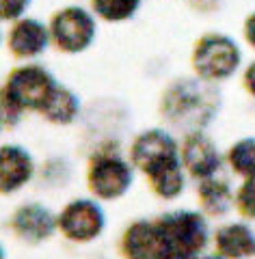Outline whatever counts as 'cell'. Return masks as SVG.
Instances as JSON below:
<instances>
[{
    "label": "cell",
    "instance_id": "cell-16",
    "mask_svg": "<svg viewBox=\"0 0 255 259\" xmlns=\"http://www.w3.org/2000/svg\"><path fill=\"white\" fill-rule=\"evenodd\" d=\"M199 197H201V205L208 214H225L229 205H232V190H229V184L223 180H214V177H208V180H201L199 186Z\"/></svg>",
    "mask_w": 255,
    "mask_h": 259
},
{
    "label": "cell",
    "instance_id": "cell-6",
    "mask_svg": "<svg viewBox=\"0 0 255 259\" xmlns=\"http://www.w3.org/2000/svg\"><path fill=\"white\" fill-rule=\"evenodd\" d=\"M132 162H134V166H138L150 177L154 173H158L160 168L179 162L177 145L167 132H162V130H150V132H143L134 141Z\"/></svg>",
    "mask_w": 255,
    "mask_h": 259
},
{
    "label": "cell",
    "instance_id": "cell-2",
    "mask_svg": "<svg viewBox=\"0 0 255 259\" xmlns=\"http://www.w3.org/2000/svg\"><path fill=\"white\" fill-rule=\"evenodd\" d=\"M216 91L197 80H182L164 97V112L177 125L201 127L214 117L218 106Z\"/></svg>",
    "mask_w": 255,
    "mask_h": 259
},
{
    "label": "cell",
    "instance_id": "cell-18",
    "mask_svg": "<svg viewBox=\"0 0 255 259\" xmlns=\"http://www.w3.org/2000/svg\"><path fill=\"white\" fill-rule=\"evenodd\" d=\"M229 162L238 175L255 177V139L238 141L229 151Z\"/></svg>",
    "mask_w": 255,
    "mask_h": 259
},
{
    "label": "cell",
    "instance_id": "cell-12",
    "mask_svg": "<svg viewBox=\"0 0 255 259\" xmlns=\"http://www.w3.org/2000/svg\"><path fill=\"white\" fill-rule=\"evenodd\" d=\"M32 177V158L20 145H5L0 151V184L3 192L20 190Z\"/></svg>",
    "mask_w": 255,
    "mask_h": 259
},
{
    "label": "cell",
    "instance_id": "cell-20",
    "mask_svg": "<svg viewBox=\"0 0 255 259\" xmlns=\"http://www.w3.org/2000/svg\"><path fill=\"white\" fill-rule=\"evenodd\" d=\"M238 205L242 214L255 218V177H246V182L238 190Z\"/></svg>",
    "mask_w": 255,
    "mask_h": 259
},
{
    "label": "cell",
    "instance_id": "cell-5",
    "mask_svg": "<svg viewBox=\"0 0 255 259\" xmlns=\"http://www.w3.org/2000/svg\"><path fill=\"white\" fill-rule=\"evenodd\" d=\"M106 227L104 209L89 199L71 201L59 216V229L74 242H91Z\"/></svg>",
    "mask_w": 255,
    "mask_h": 259
},
{
    "label": "cell",
    "instance_id": "cell-7",
    "mask_svg": "<svg viewBox=\"0 0 255 259\" xmlns=\"http://www.w3.org/2000/svg\"><path fill=\"white\" fill-rule=\"evenodd\" d=\"M52 35L56 46L65 52H82L91 46L95 37V22L85 9L69 7L54 15Z\"/></svg>",
    "mask_w": 255,
    "mask_h": 259
},
{
    "label": "cell",
    "instance_id": "cell-17",
    "mask_svg": "<svg viewBox=\"0 0 255 259\" xmlns=\"http://www.w3.org/2000/svg\"><path fill=\"white\" fill-rule=\"evenodd\" d=\"M150 182L154 190L164 199H175L179 192L184 190V173H182V162L169 164L160 168L158 173L150 175Z\"/></svg>",
    "mask_w": 255,
    "mask_h": 259
},
{
    "label": "cell",
    "instance_id": "cell-23",
    "mask_svg": "<svg viewBox=\"0 0 255 259\" xmlns=\"http://www.w3.org/2000/svg\"><path fill=\"white\" fill-rule=\"evenodd\" d=\"M244 82H246V89L251 91V95H255V63L251 65L249 69H246V74H244Z\"/></svg>",
    "mask_w": 255,
    "mask_h": 259
},
{
    "label": "cell",
    "instance_id": "cell-8",
    "mask_svg": "<svg viewBox=\"0 0 255 259\" xmlns=\"http://www.w3.org/2000/svg\"><path fill=\"white\" fill-rule=\"evenodd\" d=\"M132 184V168L117 156H100L89 168V186L100 199H117Z\"/></svg>",
    "mask_w": 255,
    "mask_h": 259
},
{
    "label": "cell",
    "instance_id": "cell-10",
    "mask_svg": "<svg viewBox=\"0 0 255 259\" xmlns=\"http://www.w3.org/2000/svg\"><path fill=\"white\" fill-rule=\"evenodd\" d=\"M182 162L195 177L208 180V177H214V173L221 168L223 158H221L214 143H212L208 136H203L201 132H193V134H188V139L184 141Z\"/></svg>",
    "mask_w": 255,
    "mask_h": 259
},
{
    "label": "cell",
    "instance_id": "cell-13",
    "mask_svg": "<svg viewBox=\"0 0 255 259\" xmlns=\"http://www.w3.org/2000/svg\"><path fill=\"white\" fill-rule=\"evenodd\" d=\"M48 41L50 32L37 20H22L9 35V46L18 56H37L48 48Z\"/></svg>",
    "mask_w": 255,
    "mask_h": 259
},
{
    "label": "cell",
    "instance_id": "cell-24",
    "mask_svg": "<svg viewBox=\"0 0 255 259\" xmlns=\"http://www.w3.org/2000/svg\"><path fill=\"white\" fill-rule=\"evenodd\" d=\"M195 259H227V257H223V255L218 253V255H203V257H199V255H197Z\"/></svg>",
    "mask_w": 255,
    "mask_h": 259
},
{
    "label": "cell",
    "instance_id": "cell-3",
    "mask_svg": "<svg viewBox=\"0 0 255 259\" xmlns=\"http://www.w3.org/2000/svg\"><path fill=\"white\" fill-rule=\"evenodd\" d=\"M54 89L56 82L50 71L37 67V65H26V67H18L15 71H11L3 97H7L11 104H15L22 110L24 108L41 110Z\"/></svg>",
    "mask_w": 255,
    "mask_h": 259
},
{
    "label": "cell",
    "instance_id": "cell-11",
    "mask_svg": "<svg viewBox=\"0 0 255 259\" xmlns=\"http://www.w3.org/2000/svg\"><path fill=\"white\" fill-rule=\"evenodd\" d=\"M123 253L128 259H160L162 238L158 225L150 221H136L123 236Z\"/></svg>",
    "mask_w": 255,
    "mask_h": 259
},
{
    "label": "cell",
    "instance_id": "cell-4",
    "mask_svg": "<svg viewBox=\"0 0 255 259\" xmlns=\"http://www.w3.org/2000/svg\"><path fill=\"white\" fill-rule=\"evenodd\" d=\"M193 65L197 74L205 80L229 78L240 65V50L225 35L203 37L193 54Z\"/></svg>",
    "mask_w": 255,
    "mask_h": 259
},
{
    "label": "cell",
    "instance_id": "cell-15",
    "mask_svg": "<svg viewBox=\"0 0 255 259\" xmlns=\"http://www.w3.org/2000/svg\"><path fill=\"white\" fill-rule=\"evenodd\" d=\"M78 108H80V102L78 97L74 95L69 89H63L56 84V89L52 91V95L48 97V102L44 104V112L46 119L54 121V123H71L78 115Z\"/></svg>",
    "mask_w": 255,
    "mask_h": 259
},
{
    "label": "cell",
    "instance_id": "cell-14",
    "mask_svg": "<svg viewBox=\"0 0 255 259\" xmlns=\"http://www.w3.org/2000/svg\"><path fill=\"white\" fill-rule=\"evenodd\" d=\"M216 248L227 259H249L255 255V233L242 223L227 225L216 233Z\"/></svg>",
    "mask_w": 255,
    "mask_h": 259
},
{
    "label": "cell",
    "instance_id": "cell-19",
    "mask_svg": "<svg viewBox=\"0 0 255 259\" xmlns=\"http://www.w3.org/2000/svg\"><path fill=\"white\" fill-rule=\"evenodd\" d=\"M141 0H93L95 11L108 22L128 20L136 13Z\"/></svg>",
    "mask_w": 255,
    "mask_h": 259
},
{
    "label": "cell",
    "instance_id": "cell-22",
    "mask_svg": "<svg viewBox=\"0 0 255 259\" xmlns=\"http://www.w3.org/2000/svg\"><path fill=\"white\" fill-rule=\"evenodd\" d=\"M244 32H246V39H249V44L255 48V13L249 15V20L244 24Z\"/></svg>",
    "mask_w": 255,
    "mask_h": 259
},
{
    "label": "cell",
    "instance_id": "cell-1",
    "mask_svg": "<svg viewBox=\"0 0 255 259\" xmlns=\"http://www.w3.org/2000/svg\"><path fill=\"white\" fill-rule=\"evenodd\" d=\"M158 231L162 238L160 259H195L208 244V225L197 212H171L160 216Z\"/></svg>",
    "mask_w": 255,
    "mask_h": 259
},
{
    "label": "cell",
    "instance_id": "cell-9",
    "mask_svg": "<svg viewBox=\"0 0 255 259\" xmlns=\"http://www.w3.org/2000/svg\"><path fill=\"white\" fill-rule=\"evenodd\" d=\"M11 227L22 240L37 244V242H44L52 236L54 229L59 227V218H54L50 209L44 205L28 203V205H22L13 214Z\"/></svg>",
    "mask_w": 255,
    "mask_h": 259
},
{
    "label": "cell",
    "instance_id": "cell-21",
    "mask_svg": "<svg viewBox=\"0 0 255 259\" xmlns=\"http://www.w3.org/2000/svg\"><path fill=\"white\" fill-rule=\"evenodd\" d=\"M30 0H3V18L5 20H11V18H18V15L24 13V9L28 7Z\"/></svg>",
    "mask_w": 255,
    "mask_h": 259
}]
</instances>
